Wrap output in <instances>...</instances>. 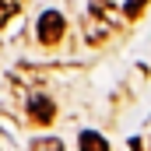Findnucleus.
I'll use <instances>...</instances> for the list:
<instances>
[{
  "label": "nucleus",
  "instance_id": "nucleus-4",
  "mask_svg": "<svg viewBox=\"0 0 151 151\" xmlns=\"http://www.w3.org/2000/svg\"><path fill=\"white\" fill-rule=\"evenodd\" d=\"M21 4H25V0H0V28H4L18 11H21Z\"/></svg>",
  "mask_w": 151,
  "mask_h": 151
},
{
  "label": "nucleus",
  "instance_id": "nucleus-1",
  "mask_svg": "<svg viewBox=\"0 0 151 151\" xmlns=\"http://www.w3.org/2000/svg\"><path fill=\"white\" fill-rule=\"evenodd\" d=\"M63 32H67V21H63L60 11H46V14L39 18V25H35V35H39L42 46H56V42L63 39Z\"/></svg>",
  "mask_w": 151,
  "mask_h": 151
},
{
  "label": "nucleus",
  "instance_id": "nucleus-2",
  "mask_svg": "<svg viewBox=\"0 0 151 151\" xmlns=\"http://www.w3.org/2000/svg\"><path fill=\"white\" fill-rule=\"evenodd\" d=\"M53 113H56V109H53V102H49L46 95H35V99H32V119H35V123L46 127V123L53 119Z\"/></svg>",
  "mask_w": 151,
  "mask_h": 151
},
{
  "label": "nucleus",
  "instance_id": "nucleus-3",
  "mask_svg": "<svg viewBox=\"0 0 151 151\" xmlns=\"http://www.w3.org/2000/svg\"><path fill=\"white\" fill-rule=\"evenodd\" d=\"M81 151H109V144H106V137L102 134H95V130H81Z\"/></svg>",
  "mask_w": 151,
  "mask_h": 151
},
{
  "label": "nucleus",
  "instance_id": "nucleus-5",
  "mask_svg": "<svg viewBox=\"0 0 151 151\" xmlns=\"http://www.w3.org/2000/svg\"><path fill=\"white\" fill-rule=\"evenodd\" d=\"M32 151H63V144L56 137H35L32 141Z\"/></svg>",
  "mask_w": 151,
  "mask_h": 151
},
{
  "label": "nucleus",
  "instance_id": "nucleus-6",
  "mask_svg": "<svg viewBox=\"0 0 151 151\" xmlns=\"http://www.w3.org/2000/svg\"><path fill=\"white\" fill-rule=\"evenodd\" d=\"M144 7H148V0H127V4H123V14H127V18H141Z\"/></svg>",
  "mask_w": 151,
  "mask_h": 151
}]
</instances>
